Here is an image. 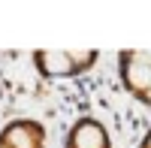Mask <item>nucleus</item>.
Masks as SVG:
<instances>
[{
	"label": "nucleus",
	"instance_id": "f257e3e1",
	"mask_svg": "<svg viewBox=\"0 0 151 148\" xmlns=\"http://www.w3.org/2000/svg\"><path fill=\"white\" fill-rule=\"evenodd\" d=\"M36 73L42 79H76L97 67V48H36L30 55Z\"/></svg>",
	"mask_w": 151,
	"mask_h": 148
},
{
	"label": "nucleus",
	"instance_id": "39448f33",
	"mask_svg": "<svg viewBox=\"0 0 151 148\" xmlns=\"http://www.w3.org/2000/svg\"><path fill=\"white\" fill-rule=\"evenodd\" d=\"M136 148H151V127L145 130V136L139 139V145H136Z\"/></svg>",
	"mask_w": 151,
	"mask_h": 148
},
{
	"label": "nucleus",
	"instance_id": "f03ea898",
	"mask_svg": "<svg viewBox=\"0 0 151 148\" xmlns=\"http://www.w3.org/2000/svg\"><path fill=\"white\" fill-rule=\"evenodd\" d=\"M118 76H121V88L133 100L151 109V48H121Z\"/></svg>",
	"mask_w": 151,
	"mask_h": 148
},
{
	"label": "nucleus",
	"instance_id": "7ed1b4c3",
	"mask_svg": "<svg viewBox=\"0 0 151 148\" xmlns=\"http://www.w3.org/2000/svg\"><path fill=\"white\" fill-rule=\"evenodd\" d=\"M45 124L36 118H12L0 127V148H45Z\"/></svg>",
	"mask_w": 151,
	"mask_h": 148
},
{
	"label": "nucleus",
	"instance_id": "20e7f679",
	"mask_svg": "<svg viewBox=\"0 0 151 148\" xmlns=\"http://www.w3.org/2000/svg\"><path fill=\"white\" fill-rule=\"evenodd\" d=\"M64 148H112V136L100 118L82 115L70 124L64 136Z\"/></svg>",
	"mask_w": 151,
	"mask_h": 148
}]
</instances>
